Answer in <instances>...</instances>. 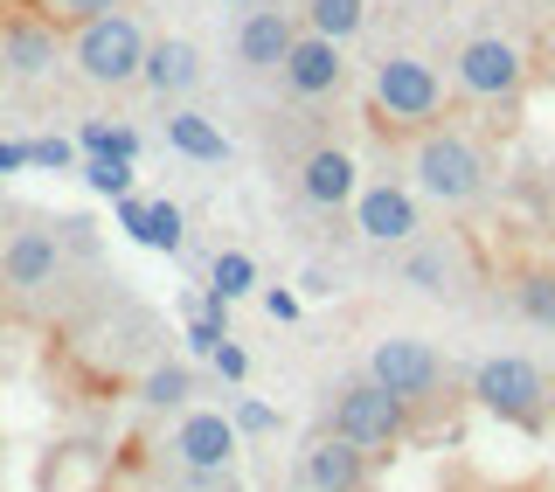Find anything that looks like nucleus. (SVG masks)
<instances>
[{"mask_svg": "<svg viewBox=\"0 0 555 492\" xmlns=\"http://www.w3.org/2000/svg\"><path fill=\"white\" fill-rule=\"evenodd\" d=\"M208 292H222L236 306V298L257 292V257L250 250H216V263H208Z\"/></svg>", "mask_w": 555, "mask_h": 492, "instance_id": "23", "label": "nucleus"}, {"mask_svg": "<svg viewBox=\"0 0 555 492\" xmlns=\"http://www.w3.org/2000/svg\"><path fill=\"white\" fill-rule=\"evenodd\" d=\"M195 83H202V49L188 42V35H153V42H146V69H139V91L160 98V104H181Z\"/></svg>", "mask_w": 555, "mask_h": 492, "instance_id": "14", "label": "nucleus"}, {"mask_svg": "<svg viewBox=\"0 0 555 492\" xmlns=\"http://www.w3.org/2000/svg\"><path fill=\"white\" fill-rule=\"evenodd\" d=\"M396 271H403V285H416V292H430V298H451L465 285V271H459V257H451V243L444 236H416V243H403V263H396Z\"/></svg>", "mask_w": 555, "mask_h": 492, "instance_id": "17", "label": "nucleus"}, {"mask_svg": "<svg viewBox=\"0 0 555 492\" xmlns=\"http://www.w3.org/2000/svg\"><path fill=\"white\" fill-rule=\"evenodd\" d=\"M167 146L181 153V160H208V167L230 160V132H222L208 112H195V104H173L167 112Z\"/></svg>", "mask_w": 555, "mask_h": 492, "instance_id": "18", "label": "nucleus"}, {"mask_svg": "<svg viewBox=\"0 0 555 492\" xmlns=\"http://www.w3.org/2000/svg\"><path fill=\"white\" fill-rule=\"evenodd\" d=\"M69 271V236L63 222H22L0 243V292H49Z\"/></svg>", "mask_w": 555, "mask_h": 492, "instance_id": "9", "label": "nucleus"}, {"mask_svg": "<svg viewBox=\"0 0 555 492\" xmlns=\"http://www.w3.org/2000/svg\"><path fill=\"white\" fill-rule=\"evenodd\" d=\"M507 306L528 326H555V263H520L507 277Z\"/></svg>", "mask_w": 555, "mask_h": 492, "instance_id": "20", "label": "nucleus"}, {"mask_svg": "<svg viewBox=\"0 0 555 492\" xmlns=\"http://www.w3.org/2000/svg\"><path fill=\"white\" fill-rule=\"evenodd\" d=\"M167 458L173 465H188V471H202V479H222V471L236 465V424L230 416H216V410H173V430H167Z\"/></svg>", "mask_w": 555, "mask_h": 492, "instance_id": "12", "label": "nucleus"}, {"mask_svg": "<svg viewBox=\"0 0 555 492\" xmlns=\"http://www.w3.org/2000/svg\"><path fill=\"white\" fill-rule=\"evenodd\" d=\"M28 167V139H0V173H22Z\"/></svg>", "mask_w": 555, "mask_h": 492, "instance_id": "30", "label": "nucleus"}, {"mask_svg": "<svg viewBox=\"0 0 555 492\" xmlns=\"http://www.w3.org/2000/svg\"><path fill=\"white\" fill-rule=\"evenodd\" d=\"M230 8H250V0H230Z\"/></svg>", "mask_w": 555, "mask_h": 492, "instance_id": "33", "label": "nucleus"}, {"mask_svg": "<svg viewBox=\"0 0 555 492\" xmlns=\"http://www.w3.org/2000/svg\"><path fill=\"white\" fill-rule=\"evenodd\" d=\"M326 430L354 437V444H369V451H389V444H403L416 430V410L403 396H389L382 381L354 375V381H340V389L326 396Z\"/></svg>", "mask_w": 555, "mask_h": 492, "instance_id": "6", "label": "nucleus"}, {"mask_svg": "<svg viewBox=\"0 0 555 492\" xmlns=\"http://www.w3.org/2000/svg\"><path fill=\"white\" fill-rule=\"evenodd\" d=\"M473 396H479V410H486V416L514 424L520 437H542V430H548V416H555V389H548V375H542L534 361H520V354H493V361H479V367H473Z\"/></svg>", "mask_w": 555, "mask_h": 492, "instance_id": "5", "label": "nucleus"}, {"mask_svg": "<svg viewBox=\"0 0 555 492\" xmlns=\"http://www.w3.org/2000/svg\"><path fill=\"white\" fill-rule=\"evenodd\" d=\"M292 35H299V14L250 0V8H243V22H236V63H243V69H271V77H278Z\"/></svg>", "mask_w": 555, "mask_h": 492, "instance_id": "15", "label": "nucleus"}, {"mask_svg": "<svg viewBox=\"0 0 555 492\" xmlns=\"http://www.w3.org/2000/svg\"><path fill=\"white\" fill-rule=\"evenodd\" d=\"M56 63H63V28H49L42 14H14V22L0 28V69H8L14 83H42Z\"/></svg>", "mask_w": 555, "mask_h": 492, "instance_id": "13", "label": "nucleus"}, {"mask_svg": "<svg viewBox=\"0 0 555 492\" xmlns=\"http://www.w3.org/2000/svg\"><path fill=\"white\" fill-rule=\"evenodd\" d=\"M451 104H459L451 98V77L430 56H416V49H389L369 77V118H375L382 139H416V132L444 126Z\"/></svg>", "mask_w": 555, "mask_h": 492, "instance_id": "1", "label": "nucleus"}, {"mask_svg": "<svg viewBox=\"0 0 555 492\" xmlns=\"http://www.w3.org/2000/svg\"><path fill=\"white\" fill-rule=\"evenodd\" d=\"M118 216H126V236L146 243L160 257H181V208L173 202H139V195H118Z\"/></svg>", "mask_w": 555, "mask_h": 492, "instance_id": "19", "label": "nucleus"}, {"mask_svg": "<svg viewBox=\"0 0 555 492\" xmlns=\"http://www.w3.org/2000/svg\"><path fill=\"white\" fill-rule=\"evenodd\" d=\"M369 381H382L389 396H403L410 410H424L430 396H444V361L430 340H416V333H389V340L369 354V367H361Z\"/></svg>", "mask_w": 555, "mask_h": 492, "instance_id": "8", "label": "nucleus"}, {"mask_svg": "<svg viewBox=\"0 0 555 492\" xmlns=\"http://www.w3.org/2000/svg\"><path fill=\"white\" fill-rule=\"evenodd\" d=\"M278 83H285L292 104H326V98H340V83H347V42L299 28V35H292V49H285V63H278Z\"/></svg>", "mask_w": 555, "mask_h": 492, "instance_id": "10", "label": "nucleus"}, {"mask_svg": "<svg viewBox=\"0 0 555 492\" xmlns=\"http://www.w3.org/2000/svg\"><path fill=\"white\" fill-rule=\"evenodd\" d=\"M542 56H548V69H555V22H548V35H542Z\"/></svg>", "mask_w": 555, "mask_h": 492, "instance_id": "32", "label": "nucleus"}, {"mask_svg": "<svg viewBox=\"0 0 555 492\" xmlns=\"http://www.w3.org/2000/svg\"><path fill=\"white\" fill-rule=\"evenodd\" d=\"M28 167H77L69 139H28Z\"/></svg>", "mask_w": 555, "mask_h": 492, "instance_id": "28", "label": "nucleus"}, {"mask_svg": "<svg viewBox=\"0 0 555 492\" xmlns=\"http://www.w3.org/2000/svg\"><path fill=\"white\" fill-rule=\"evenodd\" d=\"M208 361H216V375H222V381H243V375H250V354H243L230 333H222V340L208 347Z\"/></svg>", "mask_w": 555, "mask_h": 492, "instance_id": "27", "label": "nucleus"}, {"mask_svg": "<svg viewBox=\"0 0 555 492\" xmlns=\"http://www.w3.org/2000/svg\"><path fill=\"white\" fill-rule=\"evenodd\" d=\"M77 153H118V160H139V132L132 126H83Z\"/></svg>", "mask_w": 555, "mask_h": 492, "instance_id": "26", "label": "nucleus"}, {"mask_svg": "<svg viewBox=\"0 0 555 492\" xmlns=\"http://www.w3.org/2000/svg\"><path fill=\"white\" fill-rule=\"evenodd\" d=\"M354 230L361 243H375V250H403V243L424 236V202L410 195L403 181H369V187H354Z\"/></svg>", "mask_w": 555, "mask_h": 492, "instance_id": "11", "label": "nucleus"}, {"mask_svg": "<svg viewBox=\"0 0 555 492\" xmlns=\"http://www.w3.org/2000/svg\"><path fill=\"white\" fill-rule=\"evenodd\" d=\"M146 42H153V28L139 22L132 0H126V8L91 14L83 28H69L63 35V63L77 69L91 91H132L139 69H146Z\"/></svg>", "mask_w": 555, "mask_h": 492, "instance_id": "2", "label": "nucleus"}, {"mask_svg": "<svg viewBox=\"0 0 555 492\" xmlns=\"http://www.w3.org/2000/svg\"><path fill=\"white\" fill-rule=\"evenodd\" d=\"M410 181L424 187L430 202L465 208V202H479L486 187H493V153L444 118V126H430V132L410 139Z\"/></svg>", "mask_w": 555, "mask_h": 492, "instance_id": "3", "label": "nucleus"}, {"mask_svg": "<svg viewBox=\"0 0 555 492\" xmlns=\"http://www.w3.org/2000/svg\"><path fill=\"white\" fill-rule=\"evenodd\" d=\"M299 292H306V298H326V292H334V277H326L320 263H306V271H299Z\"/></svg>", "mask_w": 555, "mask_h": 492, "instance_id": "31", "label": "nucleus"}, {"mask_svg": "<svg viewBox=\"0 0 555 492\" xmlns=\"http://www.w3.org/2000/svg\"><path fill=\"white\" fill-rule=\"evenodd\" d=\"M83 181L118 202V195H132V160H118V153H83Z\"/></svg>", "mask_w": 555, "mask_h": 492, "instance_id": "25", "label": "nucleus"}, {"mask_svg": "<svg viewBox=\"0 0 555 492\" xmlns=\"http://www.w3.org/2000/svg\"><path fill=\"white\" fill-rule=\"evenodd\" d=\"M299 28L334 35V42H354V35L369 28V0H306V8H299Z\"/></svg>", "mask_w": 555, "mask_h": 492, "instance_id": "21", "label": "nucleus"}, {"mask_svg": "<svg viewBox=\"0 0 555 492\" xmlns=\"http://www.w3.org/2000/svg\"><path fill=\"white\" fill-rule=\"evenodd\" d=\"M236 424L243 430H278V410H271V402H257V396H243L236 402Z\"/></svg>", "mask_w": 555, "mask_h": 492, "instance_id": "29", "label": "nucleus"}, {"mask_svg": "<svg viewBox=\"0 0 555 492\" xmlns=\"http://www.w3.org/2000/svg\"><path fill=\"white\" fill-rule=\"evenodd\" d=\"M112 8H126V0H28V14H42L49 28H83L91 14H112Z\"/></svg>", "mask_w": 555, "mask_h": 492, "instance_id": "24", "label": "nucleus"}, {"mask_svg": "<svg viewBox=\"0 0 555 492\" xmlns=\"http://www.w3.org/2000/svg\"><path fill=\"white\" fill-rule=\"evenodd\" d=\"M188 396H195L188 361H153L146 375H139V402H146V410H188Z\"/></svg>", "mask_w": 555, "mask_h": 492, "instance_id": "22", "label": "nucleus"}, {"mask_svg": "<svg viewBox=\"0 0 555 492\" xmlns=\"http://www.w3.org/2000/svg\"><path fill=\"white\" fill-rule=\"evenodd\" d=\"M354 187H361V173H354V153L347 146H312L299 160V195L312 208H347Z\"/></svg>", "mask_w": 555, "mask_h": 492, "instance_id": "16", "label": "nucleus"}, {"mask_svg": "<svg viewBox=\"0 0 555 492\" xmlns=\"http://www.w3.org/2000/svg\"><path fill=\"white\" fill-rule=\"evenodd\" d=\"M292 485L299 492H369L375 485V451L320 424L292 451Z\"/></svg>", "mask_w": 555, "mask_h": 492, "instance_id": "7", "label": "nucleus"}, {"mask_svg": "<svg viewBox=\"0 0 555 492\" xmlns=\"http://www.w3.org/2000/svg\"><path fill=\"white\" fill-rule=\"evenodd\" d=\"M451 98L459 104H493V112H507V104L528 91L534 77V56L514 42V35H465L459 49H451Z\"/></svg>", "mask_w": 555, "mask_h": 492, "instance_id": "4", "label": "nucleus"}]
</instances>
